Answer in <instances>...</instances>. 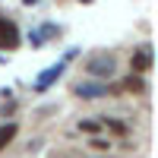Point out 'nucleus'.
<instances>
[{
    "label": "nucleus",
    "instance_id": "obj_5",
    "mask_svg": "<svg viewBox=\"0 0 158 158\" xmlns=\"http://www.w3.org/2000/svg\"><path fill=\"white\" fill-rule=\"evenodd\" d=\"M60 73H63V63H54V67H51L48 73H41V76H38V82H35V92H44L51 82H54V79H60Z\"/></svg>",
    "mask_w": 158,
    "mask_h": 158
},
{
    "label": "nucleus",
    "instance_id": "obj_2",
    "mask_svg": "<svg viewBox=\"0 0 158 158\" xmlns=\"http://www.w3.org/2000/svg\"><path fill=\"white\" fill-rule=\"evenodd\" d=\"M73 95L76 98H101V95H111V89L104 82H76L73 85Z\"/></svg>",
    "mask_w": 158,
    "mask_h": 158
},
{
    "label": "nucleus",
    "instance_id": "obj_4",
    "mask_svg": "<svg viewBox=\"0 0 158 158\" xmlns=\"http://www.w3.org/2000/svg\"><path fill=\"white\" fill-rule=\"evenodd\" d=\"M130 67H133V73H149L152 70V51L149 48H139L130 54Z\"/></svg>",
    "mask_w": 158,
    "mask_h": 158
},
{
    "label": "nucleus",
    "instance_id": "obj_10",
    "mask_svg": "<svg viewBox=\"0 0 158 158\" xmlns=\"http://www.w3.org/2000/svg\"><path fill=\"white\" fill-rule=\"evenodd\" d=\"M79 130H82V133H98L101 120H79Z\"/></svg>",
    "mask_w": 158,
    "mask_h": 158
},
{
    "label": "nucleus",
    "instance_id": "obj_9",
    "mask_svg": "<svg viewBox=\"0 0 158 158\" xmlns=\"http://www.w3.org/2000/svg\"><path fill=\"white\" fill-rule=\"evenodd\" d=\"M89 146L95 149V152H108V149H111V139H104V136H92Z\"/></svg>",
    "mask_w": 158,
    "mask_h": 158
},
{
    "label": "nucleus",
    "instance_id": "obj_7",
    "mask_svg": "<svg viewBox=\"0 0 158 158\" xmlns=\"http://www.w3.org/2000/svg\"><path fill=\"white\" fill-rule=\"evenodd\" d=\"M16 133H19V123L16 120H10V123H0V149H6L13 139H16Z\"/></svg>",
    "mask_w": 158,
    "mask_h": 158
},
{
    "label": "nucleus",
    "instance_id": "obj_6",
    "mask_svg": "<svg viewBox=\"0 0 158 158\" xmlns=\"http://www.w3.org/2000/svg\"><path fill=\"white\" fill-rule=\"evenodd\" d=\"M120 89H123V92H133V95H146V92H149V85L142 82L139 76H133V73H130L123 82H120Z\"/></svg>",
    "mask_w": 158,
    "mask_h": 158
},
{
    "label": "nucleus",
    "instance_id": "obj_11",
    "mask_svg": "<svg viewBox=\"0 0 158 158\" xmlns=\"http://www.w3.org/2000/svg\"><path fill=\"white\" fill-rule=\"evenodd\" d=\"M25 3H35V0H25Z\"/></svg>",
    "mask_w": 158,
    "mask_h": 158
},
{
    "label": "nucleus",
    "instance_id": "obj_8",
    "mask_svg": "<svg viewBox=\"0 0 158 158\" xmlns=\"http://www.w3.org/2000/svg\"><path fill=\"white\" fill-rule=\"evenodd\" d=\"M101 123H104V127H111L114 133H120V136H127V123H120V120H114V117H108V114H104V117H101Z\"/></svg>",
    "mask_w": 158,
    "mask_h": 158
},
{
    "label": "nucleus",
    "instance_id": "obj_3",
    "mask_svg": "<svg viewBox=\"0 0 158 158\" xmlns=\"http://www.w3.org/2000/svg\"><path fill=\"white\" fill-rule=\"evenodd\" d=\"M19 44V29L13 25L10 19H3L0 16V48H6V51H13Z\"/></svg>",
    "mask_w": 158,
    "mask_h": 158
},
{
    "label": "nucleus",
    "instance_id": "obj_1",
    "mask_svg": "<svg viewBox=\"0 0 158 158\" xmlns=\"http://www.w3.org/2000/svg\"><path fill=\"white\" fill-rule=\"evenodd\" d=\"M82 70L95 79V82H101V79H111V76H114L117 60H114V54H104V51H98V54H92V57L85 60Z\"/></svg>",
    "mask_w": 158,
    "mask_h": 158
}]
</instances>
